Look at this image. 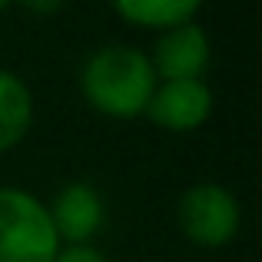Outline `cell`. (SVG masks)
<instances>
[{"mask_svg": "<svg viewBox=\"0 0 262 262\" xmlns=\"http://www.w3.org/2000/svg\"><path fill=\"white\" fill-rule=\"evenodd\" d=\"M113 13L123 20V24H133L140 30H173L179 24H189V20H199L203 13V4L199 0H116Z\"/></svg>", "mask_w": 262, "mask_h": 262, "instance_id": "8", "label": "cell"}, {"mask_svg": "<svg viewBox=\"0 0 262 262\" xmlns=\"http://www.w3.org/2000/svg\"><path fill=\"white\" fill-rule=\"evenodd\" d=\"M57 252L47 203L24 186H0V262H53Z\"/></svg>", "mask_w": 262, "mask_h": 262, "instance_id": "2", "label": "cell"}, {"mask_svg": "<svg viewBox=\"0 0 262 262\" xmlns=\"http://www.w3.org/2000/svg\"><path fill=\"white\" fill-rule=\"evenodd\" d=\"M60 246H86L106 226V199L90 179H67L47 203Z\"/></svg>", "mask_w": 262, "mask_h": 262, "instance_id": "4", "label": "cell"}, {"mask_svg": "<svg viewBox=\"0 0 262 262\" xmlns=\"http://www.w3.org/2000/svg\"><path fill=\"white\" fill-rule=\"evenodd\" d=\"M27 10H37V13H57V10H63V4H27Z\"/></svg>", "mask_w": 262, "mask_h": 262, "instance_id": "10", "label": "cell"}, {"mask_svg": "<svg viewBox=\"0 0 262 262\" xmlns=\"http://www.w3.org/2000/svg\"><path fill=\"white\" fill-rule=\"evenodd\" d=\"M216 93L206 80H160L146 103V120L166 133H192L209 123Z\"/></svg>", "mask_w": 262, "mask_h": 262, "instance_id": "5", "label": "cell"}, {"mask_svg": "<svg viewBox=\"0 0 262 262\" xmlns=\"http://www.w3.org/2000/svg\"><path fill=\"white\" fill-rule=\"evenodd\" d=\"M156 73L149 53L126 40L100 43L83 57L77 86L86 106L110 120H136L146 113V103L156 90Z\"/></svg>", "mask_w": 262, "mask_h": 262, "instance_id": "1", "label": "cell"}, {"mask_svg": "<svg viewBox=\"0 0 262 262\" xmlns=\"http://www.w3.org/2000/svg\"><path fill=\"white\" fill-rule=\"evenodd\" d=\"M7 7H10V4H7V0H0V13H4V10H7Z\"/></svg>", "mask_w": 262, "mask_h": 262, "instance_id": "11", "label": "cell"}, {"mask_svg": "<svg viewBox=\"0 0 262 262\" xmlns=\"http://www.w3.org/2000/svg\"><path fill=\"white\" fill-rule=\"evenodd\" d=\"M37 100L33 90L10 67H0V153H10L30 136Z\"/></svg>", "mask_w": 262, "mask_h": 262, "instance_id": "7", "label": "cell"}, {"mask_svg": "<svg viewBox=\"0 0 262 262\" xmlns=\"http://www.w3.org/2000/svg\"><path fill=\"white\" fill-rule=\"evenodd\" d=\"M176 226L196 249H226L243 229V203L229 186L199 179L176 199Z\"/></svg>", "mask_w": 262, "mask_h": 262, "instance_id": "3", "label": "cell"}, {"mask_svg": "<svg viewBox=\"0 0 262 262\" xmlns=\"http://www.w3.org/2000/svg\"><path fill=\"white\" fill-rule=\"evenodd\" d=\"M53 262H113V259L96 243H86V246H60V252H57Z\"/></svg>", "mask_w": 262, "mask_h": 262, "instance_id": "9", "label": "cell"}, {"mask_svg": "<svg viewBox=\"0 0 262 262\" xmlns=\"http://www.w3.org/2000/svg\"><path fill=\"white\" fill-rule=\"evenodd\" d=\"M146 53L156 80H206V70L212 63V40L199 20H189L156 33L153 50Z\"/></svg>", "mask_w": 262, "mask_h": 262, "instance_id": "6", "label": "cell"}]
</instances>
